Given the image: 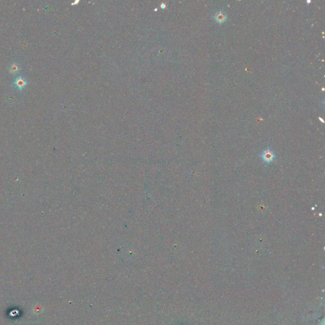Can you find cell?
<instances>
[{
  "mask_svg": "<svg viewBox=\"0 0 325 325\" xmlns=\"http://www.w3.org/2000/svg\"><path fill=\"white\" fill-rule=\"evenodd\" d=\"M261 157L263 161L267 163H270L273 161L275 156L273 151H272L271 149H267L263 151Z\"/></svg>",
  "mask_w": 325,
  "mask_h": 325,
  "instance_id": "cell-1",
  "label": "cell"
},
{
  "mask_svg": "<svg viewBox=\"0 0 325 325\" xmlns=\"http://www.w3.org/2000/svg\"><path fill=\"white\" fill-rule=\"evenodd\" d=\"M227 15L224 13L223 11H217V13L214 15V19L217 22L218 24H222L225 22L227 20Z\"/></svg>",
  "mask_w": 325,
  "mask_h": 325,
  "instance_id": "cell-2",
  "label": "cell"
},
{
  "mask_svg": "<svg viewBox=\"0 0 325 325\" xmlns=\"http://www.w3.org/2000/svg\"><path fill=\"white\" fill-rule=\"evenodd\" d=\"M14 84L19 90H22L25 88V87L27 84V81L25 78L19 76L15 79V81L14 83Z\"/></svg>",
  "mask_w": 325,
  "mask_h": 325,
  "instance_id": "cell-3",
  "label": "cell"
},
{
  "mask_svg": "<svg viewBox=\"0 0 325 325\" xmlns=\"http://www.w3.org/2000/svg\"><path fill=\"white\" fill-rule=\"evenodd\" d=\"M19 70H20L19 65H18L16 63L12 64L9 67V71L11 73H12V74H16V73L19 72Z\"/></svg>",
  "mask_w": 325,
  "mask_h": 325,
  "instance_id": "cell-4",
  "label": "cell"
}]
</instances>
